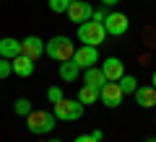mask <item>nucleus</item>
Segmentation results:
<instances>
[{
  "label": "nucleus",
  "mask_w": 156,
  "mask_h": 142,
  "mask_svg": "<svg viewBox=\"0 0 156 142\" xmlns=\"http://www.w3.org/2000/svg\"><path fill=\"white\" fill-rule=\"evenodd\" d=\"M13 75V65L11 60H5V57H0V80H5V78Z\"/></svg>",
  "instance_id": "obj_20"
},
{
  "label": "nucleus",
  "mask_w": 156,
  "mask_h": 142,
  "mask_svg": "<svg viewBox=\"0 0 156 142\" xmlns=\"http://www.w3.org/2000/svg\"><path fill=\"white\" fill-rule=\"evenodd\" d=\"M13 111H16V116H29L34 111V106H31V101H29V98H16Z\"/></svg>",
  "instance_id": "obj_18"
},
{
  "label": "nucleus",
  "mask_w": 156,
  "mask_h": 142,
  "mask_svg": "<svg viewBox=\"0 0 156 142\" xmlns=\"http://www.w3.org/2000/svg\"><path fill=\"white\" fill-rule=\"evenodd\" d=\"M99 101L107 109H117V106L125 101V93H122V88H120V83H107L99 91Z\"/></svg>",
  "instance_id": "obj_7"
},
{
  "label": "nucleus",
  "mask_w": 156,
  "mask_h": 142,
  "mask_svg": "<svg viewBox=\"0 0 156 142\" xmlns=\"http://www.w3.org/2000/svg\"><path fill=\"white\" fill-rule=\"evenodd\" d=\"M133 98L140 109H154L156 106V88L154 85H138L135 93H133Z\"/></svg>",
  "instance_id": "obj_11"
},
{
  "label": "nucleus",
  "mask_w": 156,
  "mask_h": 142,
  "mask_svg": "<svg viewBox=\"0 0 156 142\" xmlns=\"http://www.w3.org/2000/svg\"><path fill=\"white\" fill-rule=\"evenodd\" d=\"M21 54V41L13 36H3L0 39V57H5V60H13V57Z\"/></svg>",
  "instance_id": "obj_15"
},
{
  "label": "nucleus",
  "mask_w": 156,
  "mask_h": 142,
  "mask_svg": "<svg viewBox=\"0 0 156 142\" xmlns=\"http://www.w3.org/2000/svg\"><path fill=\"white\" fill-rule=\"evenodd\" d=\"M117 83H120V88H122V93H125V96H128V93L133 96V93H135V88H138V80H135L133 75H128V72H125V75L120 78Z\"/></svg>",
  "instance_id": "obj_17"
},
{
  "label": "nucleus",
  "mask_w": 156,
  "mask_h": 142,
  "mask_svg": "<svg viewBox=\"0 0 156 142\" xmlns=\"http://www.w3.org/2000/svg\"><path fill=\"white\" fill-rule=\"evenodd\" d=\"M78 41L89 44V47H101V44L107 41V28L104 23L99 21H86L78 26Z\"/></svg>",
  "instance_id": "obj_3"
},
{
  "label": "nucleus",
  "mask_w": 156,
  "mask_h": 142,
  "mask_svg": "<svg viewBox=\"0 0 156 142\" xmlns=\"http://www.w3.org/2000/svg\"><path fill=\"white\" fill-rule=\"evenodd\" d=\"M101 70H104V75H107L109 83H117L120 78L125 75V65H122L120 57H107V60L101 62Z\"/></svg>",
  "instance_id": "obj_10"
},
{
  "label": "nucleus",
  "mask_w": 156,
  "mask_h": 142,
  "mask_svg": "<svg viewBox=\"0 0 156 142\" xmlns=\"http://www.w3.org/2000/svg\"><path fill=\"white\" fill-rule=\"evenodd\" d=\"M73 142H96V140L91 137V132H89V134H78V137H76Z\"/></svg>",
  "instance_id": "obj_23"
},
{
  "label": "nucleus",
  "mask_w": 156,
  "mask_h": 142,
  "mask_svg": "<svg viewBox=\"0 0 156 142\" xmlns=\"http://www.w3.org/2000/svg\"><path fill=\"white\" fill-rule=\"evenodd\" d=\"M107 13H109V11H107L104 5H101V8H96V11L91 13V21H99V23H104V18H107Z\"/></svg>",
  "instance_id": "obj_22"
},
{
  "label": "nucleus",
  "mask_w": 156,
  "mask_h": 142,
  "mask_svg": "<svg viewBox=\"0 0 156 142\" xmlns=\"http://www.w3.org/2000/svg\"><path fill=\"white\" fill-rule=\"evenodd\" d=\"M91 13H94V8H91L86 0H73L65 16H68V21H73L76 26H81V23L91 21Z\"/></svg>",
  "instance_id": "obj_8"
},
{
  "label": "nucleus",
  "mask_w": 156,
  "mask_h": 142,
  "mask_svg": "<svg viewBox=\"0 0 156 142\" xmlns=\"http://www.w3.org/2000/svg\"><path fill=\"white\" fill-rule=\"evenodd\" d=\"M83 109L86 106L78 98H62L57 104H52V114L57 116V121H78L83 116Z\"/></svg>",
  "instance_id": "obj_4"
},
{
  "label": "nucleus",
  "mask_w": 156,
  "mask_h": 142,
  "mask_svg": "<svg viewBox=\"0 0 156 142\" xmlns=\"http://www.w3.org/2000/svg\"><path fill=\"white\" fill-rule=\"evenodd\" d=\"M47 142H62V140H47Z\"/></svg>",
  "instance_id": "obj_28"
},
{
  "label": "nucleus",
  "mask_w": 156,
  "mask_h": 142,
  "mask_svg": "<svg viewBox=\"0 0 156 142\" xmlns=\"http://www.w3.org/2000/svg\"><path fill=\"white\" fill-rule=\"evenodd\" d=\"M81 72H83V70H81V67H78L73 60L60 62V67H57V75H60V80H62V83H76Z\"/></svg>",
  "instance_id": "obj_14"
},
{
  "label": "nucleus",
  "mask_w": 156,
  "mask_h": 142,
  "mask_svg": "<svg viewBox=\"0 0 156 142\" xmlns=\"http://www.w3.org/2000/svg\"><path fill=\"white\" fill-rule=\"evenodd\" d=\"M78 101H81L83 106H89V104H99V91L83 83V85L78 88Z\"/></svg>",
  "instance_id": "obj_16"
},
{
  "label": "nucleus",
  "mask_w": 156,
  "mask_h": 142,
  "mask_svg": "<svg viewBox=\"0 0 156 142\" xmlns=\"http://www.w3.org/2000/svg\"><path fill=\"white\" fill-rule=\"evenodd\" d=\"M11 65H13V72H16L18 78H31L34 75V60H31V57H26V54L13 57Z\"/></svg>",
  "instance_id": "obj_13"
},
{
  "label": "nucleus",
  "mask_w": 156,
  "mask_h": 142,
  "mask_svg": "<svg viewBox=\"0 0 156 142\" xmlns=\"http://www.w3.org/2000/svg\"><path fill=\"white\" fill-rule=\"evenodd\" d=\"M151 85L156 88V70H154V75H151Z\"/></svg>",
  "instance_id": "obj_26"
},
{
  "label": "nucleus",
  "mask_w": 156,
  "mask_h": 142,
  "mask_svg": "<svg viewBox=\"0 0 156 142\" xmlns=\"http://www.w3.org/2000/svg\"><path fill=\"white\" fill-rule=\"evenodd\" d=\"M47 98H50V104H57V101H62V98H65V96H62V88H57V85L47 88Z\"/></svg>",
  "instance_id": "obj_21"
},
{
  "label": "nucleus",
  "mask_w": 156,
  "mask_h": 142,
  "mask_svg": "<svg viewBox=\"0 0 156 142\" xmlns=\"http://www.w3.org/2000/svg\"><path fill=\"white\" fill-rule=\"evenodd\" d=\"M91 137H94L96 142H101V140H104V132H101V129H94V132H91Z\"/></svg>",
  "instance_id": "obj_24"
},
{
  "label": "nucleus",
  "mask_w": 156,
  "mask_h": 142,
  "mask_svg": "<svg viewBox=\"0 0 156 142\" xmlns=\"http://www.w3.org/2000/svg\"><path fill=\"white\" fill-rule=\"evenodd\" d=\"M83 83H86V85H91V88H96V91H101L109 80H107L104 70H101L99 65H94V67H89V70H83Z\"/></svg>",
  "instance_id": "obj_12"
},
{
  "label": "nucleus",
  "mask_w": 156,
  "mask_h": 142,
  "mask_svg": "<svg viewBox=\"0 0 156 142\" xmlns=\"http://www.w3.org/2000/svg\"><path fill=\"white\" fill-rule=\"evenodd\" d=\"M104 28H107V36H122L130 28V18L125 16V13L112 11V13H107V18H104Z\"/></svg>",
  "instance_id": "obj_6"
},
{
  "label": "nucleus",
  "mask_w": 156,
  "mask_h": 142,
  "mask_svg": "<svg viewBox=\"0 0 156 142\" xmlns=\"http://www.w3.org/2000/svg\"><path fill=\"white\" fill-rule=\"evenodd\" d=\"M146 142H156V137H148V140H146Z\"/></svg>",
  "instance_id": "obj_27"
},
{
  "label": "nucleus",
  "mask_w": 156,
  "mask_h": 142,
  "mask_svg": "<svg viewBox=\"0 0 156 142\" xmlns=\"http://www.w3.org/2000/svg\"><path fill=\"white\" fill-rule=\"evenodd\" d=\"M73 62H76L81 70H89V67L99 65V47H89V44H81L73 52Z\"/></svg>",
  "instance_id": "obj_5"
},
{
  "label": "nucleus",
  "mask_w": 156,
  "mask_h": 142,
  "mask_svg": "<svg viewBox=\"0 0 156 142\" xmlns=\"http://www.w3.org/2000/svg\"><path fill=\"white\" fill-rule=\"evenodd\" d=\"M70 3L73 0H47V8H50L52 13H68V8H70Z\"/></svg>",
  "instance_id": "obj_19"
},
{
  "label": "nucleus",
  "mask_w": 156,
  "mask_h": 142,
  "mask_svg": "<svg viewBox=\"0 0 156 142\" xmlns=\"http://www.w3.org/2000/svg\"><path fill=\"white\" fill-rule=\"evenodd\" d=\"M73 52H76V44L70 36L60 34V36H52L50 41H44V54L55 62H68L73 60Z\"/></svg>",
  "instance_id": "obj_1"
},
{
  "label": "nucleus",
  "mask_w": 156,
  "mask_h": 142,
  "mask_svg": "<svg viewBox=\"0 0 156 142\" xmlns=\"http://www.w3.org/2000/svg\"><path fill=\"white\" fill-rule=\"evenodd\" d=\"M57 124V116L52 111H42V109H34L31 114L26 116V129L31 134H50Z\"/></svg>",
  "instance_id": "obj_2"
},
{
  "label": "nucleus",
  "mask_w": 156,
  "mask_h": 142,
  "mask_svg": "<svg viewBox=\"0 0 156 142\" xmlns=\"http://www.w3.org/2000/svg\"><path fill=\"white\" fill-rule=\"evenodd\" d=\"M21 54L31 57V60L37 62L39 57L44 54V39H39V36H26V39H21Z\"/></svg>",
  "instance_id": "obj_9"
},
{
  "label": "nucleus",
  "mask_w": 156,
  "mask_h": 142,
  "mask_svg": "<svg viewBox=\"0 0 156 142\" xmlns=\"http://www.w3.org/2000/svg\"><path fill=\"white\" fill-rule=\"evenodd\" d=\"M117 3H120V0H101V5H104V8H112V5H117Z\"/></svg>",
  "instance_id": "obj_25"
},
{
  "label": "nucleus",
  "mask_w": 156,
  "mask_h": 142,
  "mask_svg": "<svg viewBox=\"0 0 156 142\" xmlns=\"http://www.w3.org/2000/svg\"><path fill=\"white\" fill-rule=\"evenodd\" d=\"M154 121H156V119H154Z\"/></svg>",
  "instance_id": "obj_29"
}]
</instances>
